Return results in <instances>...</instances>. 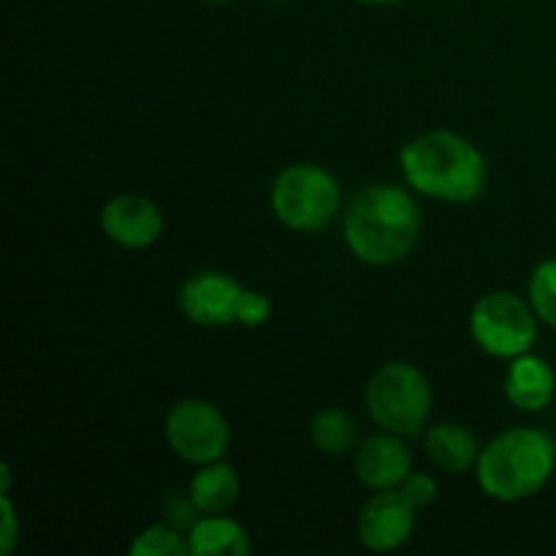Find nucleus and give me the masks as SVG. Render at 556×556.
I'll list each match as a JSON object with an SVG mask.
<instances>
[{
  "label": "nucleus",
  "instance_id": "21",
  "mask_svg": "<svg viewBox=\"0 0 556 556\" xmlns=\"http://www.w3.org/2000/svg\"><path fill=\"white\" fill-rule=\"evenodd\" d=\"M201 510L195 508L193 500L190 497H166V503H163V516H166V521L172 527H177V530H182L185 535L190 532V527L195 525V521L201 519Z\"/></svg>",
  "mask_w": 556,
  "mask_h": 556
},
{
  "label": "nucleus",
  "instance_id": "7",
  "mask_svg": "<svg viewBox=\"0 0 556 556\" xmlns=\"http://www.w3.org/2000/svg\"><path fill=\"white\" fill-rule=\"evenodd\" d=\"M163 432L168 448L190 465H210L223 459L231 445V424L220 407L195 396L177 402L168 410Z\"/></svg>",
  "mask_w": 556,
  "mask_h": 556
},
{
  "label": "nucleus",
  "instance_id": "1",
  "mask_svg": "<svg viewBox=\"0 0 556 556\" xmlns=\"http://www.w3.org/2000/svg\"><path fill=\"white\" fill-rule=\"evenodd\" d=\"M421 210L407 188L378 182L358 190L345 212V244L362 264L391 266L413 253Z\"/></svg>",
  "mask_w": 556,
  "mask_h": 556
},
{
  "label": "nucleus",
  "instance_id": "11",
  "mask_svg": "<svg viewBox=\"0 0 556 556\" xmlns=\"http://www.w3.org/2000/svg\"><path fill=\"white\" fill-rule=\"evenodd\" d=\"M353 470H356L358 483L369 492L396 489L413 472V451L400 434H372L362 445H356Z\"/></svg>",
  "mask_w": 556,
  "mask_h": 556
},
{
  "label": "nucleus",
  "instance_id": "15",
  "mask_svg": "<svg viewBox=\"0 0 556 556\" xmlns=\"http://www.w3.org/2000/svg\"><path fill=\"white\" fill-rule=\"evenodd\" d=\"M239 494H242L239 472L223 459L199 465L188 486V497L193 500L201 514H226L228 508H233Z\"/></svg>",
  "mask_w": 556,
  "mask_h": 556
},
{
  "label": "nucleus",
  "instance_id": "22",
  "mask_svg": "<svg viewBox=\"0 0 556 556\" xmlns=\"http://www.w3.org/2000/svg\"><path fill=\"white\" fill-rule=\"evenodd\" d=\"M0 510H3V530H0V552L9 556L14 552L16 538H20V519H16L14 503L9 492H0Z\"/></svg>",
  "mask_w": 556,
  "mask_h": 556
},
{
  "label": "nucleus",
  "instance_id": "4",
  "mask_svg": "<svg viewBox=\"0 0 556 556\" xmlns=\"http://www.w3.org/2000/svg\"><path fill=\"white\" fill-rule=\"evenodd\" d=\"M364 405L380 432L416 438L432 413V386L416 364L389 362L369 378Z\"/></svg>",
  "mask_w": 556,
  "mask_h": 556
},
{
  "label": "nucleus",
  "instance_id": "8",
  "mask_svg": "<svg viewBox=\"0 0 556 556\" xmlns=\"http://www.w3.org/2000/svg\"><path fill=\"white\" fill-rule=\"evenodd\" d=\"M244 286L226 271L204 269L190 275L179 288V313L195 326L215 329V326L237 324L239 296Z\"/></svg>",
  "mask_w": 556,
  "mask_h": 556
},
{
  "label": "nucleus",
  "instance_id": "6",
  "mask_svg": "<svg viewBox=\"0 0 556 556\" xmlns=\"http://www.w3.org/2000/svg\"><path fill=\"white\" fill-rule=\"evenodd\" d=\"M538 324L541 318L532 309L530 299L525 302L514 291L483 293L472 304L470 313L472 342L486 356L503 358V362H510L535 348Z\"/></svg>",
  "mask_w": 556,
  "mask_h": 556
},
{
  "label": "nucleus",
  "instance_id": "16",
  "mask_svg": "<svg viewBox=\"0 0 556 556\" xmlns=\"http://www.w3.org/2000/svg\"><path fill=\"white\" fill-rule=\"evenodd\" d=\"M309 438H313L315 448L326 456L351 454L358 443V424L342 407H326V410L315 413V418L309 421Z\"/></svg>",
  "mask_w": 556,
  "mask_h": 556
},
{
  "label": "nucleus",
  "instance_id": "5",
  "mask_svg": "<svg viewBox=\"0 0 556 556\" xmlns=\"http://www.w3.org/2000/svg\"><path fill=\"white\" fill-rule=\"evenodd\" d=\"M271 212L291 231L313 233L329 226L342 206V188L329 168L293 163L271 182Z\"/></svg>",
  "mask_w": 556,
  "mask_h": 556
},
{
  "label": "nucleus",
  "instance_id": "3",
  "mask_svg": "<svg viewBox=\"0 0 556 556\" xmlns=\"http://www.w3.org/2000/svg\"><path fill=\"white\" fill-rule=\"evenodd\" d=\"M556 470V443L535 427H516L483 445L478 456V486L497 503L535 497Z\"/></svg>",
  "mask_w": 556,
  "mask_h": 556
},
{
  "label": "nucleus",
  "instance_id": "14",
  "mask_svg": "<svg viewBox=\"0 0 556 556\" xmlns=\"http://www.w3.org/2000/svg\"><path fill=\"white\" fill-rule=\"evenodd\" d=\"M193 556H248L253 552L248 530L223 514H204L188 532Z\"/></svg>",
  "mask_w": 556,
  "mask_h": 556
},
{
  "label": "nucleus",
  "instance_id": "20",
  "mask_svg": "<svg viewBox=\"0 0 556 556\" xmlns=\"http://www.w3.org/2000/svg\"><path fill=\"white\" fill-rule=\"evenodd\" d=\"M396 489H400L402 497L416 510L427 508V505H432L438 500V478L429 476V472H410Z\"/></svg>",
  "mask_w": 556,
  "mask_h": 556
},
{
  "label": "nucleus",
  "instance_id": "17",
  "mask_svg": "<svg viewBox=\"0 0 556 556\" xmlns=\"http://www.w3.org/2000/svg\"><path fill=\"white\" fill-rule=\"evenodd\" d=\"M130 556H188L190 543L188 535L177 527L166 525H150L134 538L128 546Z\"/></svg>",
  "mask_w": 556,
  "mask_h": 556
},
{
  "label": "nucleus",
  "instance_id": "13",
  "mask_svg": "<svg viewBox=\"0 0 556 556\" xmlns=\"http://www.w3.org/2000/svg\"><path fill=\"white\" fill-rule=\"evenodd\" d=\"M424 448L438 470L456 472V476L476 470L478 456H481V443H478L476 432L467 429L465 424L451 421L434 424L424 438Z\"/></svg>",
  "mask_w": 556,
  "mask_h": 556
},
{
  "label": "nucleus",
  "instance_id": "19",
  "mask_svg": "<svg viewBox=\"0 0 556 556\" xmlns=\"http://www.w3.org/2000/svg\"><path fill=\"white\" fill-rule=\"evenodd\" d=\"M271 313H275V304H271V299L266 293L244 288L242 296H239L237 324L248 326V329H261V326L269 324Z\"/></svg>",
  "mask_w": 556,
  "mask_h": 556
},
{
  "label": "nucleus",
  "instance_id": "24",
  "mask_svg": "<svg viewBox=\"0 0 556 556\" xmlns=\"http://www.w3.org/2000/svg\"><path fill=\"white\" fill-rule=\"evenodd\" d=\"M204 3H233V0H204Z\"/></svg>",
  "mask_w": 556,
  "mask_h": 556
},
{
  "label": "nucleus",
  "instance_id": "2",
  "mask_svg": "<svg viewBox=\"0 0 556 556\" xmlns=\"http://www.w3.org/2000/svg\"><path fill=\"white\" fill-rule=\"evenodd\" d=\"M407 188L448 204H470L486 188V157L454 130L434 128L407 141L400 152Z\"/></svg>",
  "mask_w": 556,
  "mask_h": 556
},
{
  "label": "nucleus",
  "instance_id": "18",
  "mask_svg": "<svg viewBox=\"0 0 556 556\" xmlns=\"http://www.w3.org/2000/svg\"><path fill=\"white\" fill-rule=\"evenodd\" d=\"M527 296H530V304L538 318H541V324L556 331V258L541 261L532 269Z\"/></svg>",
  "mask_w": 556,
  "mask_h": 556
},
{
  "label": "nucleus",
  "instance_id": "10",
  "mask_svg": "<svg viewBox=\"0 0 556 556\" xmlns=\"http://www.w3.org/2000/svg\"><path fill=\"white\" fill-rule=\"evenodd\" d=\"M416 530V508L402 497L400 489L375 492L358 514V541L369 552H396Z\"/></svg>",
  "mask_w": 556,
  "mask_h": 556
},
{
  "label": "nucleus",
  "instance_id": "12",
  "mask_svg": "<svg viewBox=\"0 0 556 556\" xmlns=\"http://www.w3.org/2000/svg\"><path fill=\"white\" fill-rule=\"evenodd\" d=\"M505 400L527 413L546 410L556 394V372L552 364L535 353H521L510 358L505 369Z\"/></svg>",
  "mask_w": 556,
  "mask_h": 556
},
{
  "label": "nucleus",
  "instance_id": "23",
  "mask_svg": "<svg viewBox=\"0 0 556 556\" xmlns=\"http://www.w3.org/2000/svg\"><path fill=\"white\" fill-rule=\"evenodd\" d=\"M362 5H391V3H400V0H356Z\"/></svg>",
  "mask_w": 556,
  "mask_h": 556
},
{
  "label": "nucleus",
  "instance_id": "9",
  "mask_svg": "<svg viewBox=\"0 0 556 556\" xmlns=\"http://www.w3.org/2000/svg\"><path fill=\"white\" fill-rule=\"evenodd\" d=\"M98 223H101L103 237L125 250L152 248L166 228L161 206L139 193H119L109 199L101 206Z\"/></svg>",
  "mask_w": 556,
  "mask_h": 556
}]
</instances>
